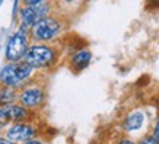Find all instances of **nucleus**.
<instances>
[{
	"instance_id": "obj_11",
	"label": "nucleus",
	"mask_w": 159,
	"mask_h": 144,
	"mask_svg": "<svg viewBox=\"0 0 159 144\" xmlns=\"http://www.w3.org/2000/svg\"><path fill=\"white\" fill-rule=\"evenodd\" d=\"M15 99V93L9 89H3L0 90V105H6V103H12Z\"/></svg>"
},
{
	"instance_id": "obj_19",
	"label": "nucleus",
	"mask_w": 159,
	"mask_h": 144,
	"mask_svg": "<svg viewBox=\"0 0 159 144\" xmlns=\"http://www.w3.org/2000/svg\"><path fill=\"white\" fill-rule=\"evenodd\" d=\"M155 2H159V0H155Z\"/></svg>"
},
{
	"instance_id": "obj_6",
	"label": "nucleus",
	"mask_w": 159,
	"mask_h": 144,
	"mask_svg": "<svg viewBox=\"0 0 159 144\" xmlns=\"http://www.w3.org/2000/svg\"><path fill=\"white\" fill-rule=\"evenodd\" d=\"M35 135V128L29 124H13L10 127L7 133H6V137L9 140H12L13 143H26L29 140H32Z\"/></svg>"
},
{
	"instance_id": "obj_8",
	"label": "nucleus",
	"mask_w": 159,
	"mask_h": 144,
	"mask_svg": "<svg viewBox=\"0 0 159 144\" xmlns=\"http://www.w3.org/2000/svg\"><path fill=\"white\" fill-rule=\"evenodd\" d=\"M0 109L5 112L9 121H22L26 118L28 112L25 109V106L13 105V103H6V105H0Z\"/></svg>"
},
{
	"instance_id": "obj_9",
	"label": "nucleus",
	"mask_w": 159,
	"mask_h": 144,
	"mask_svg": "<svg viewBox=\"0 0 159 144\" xmlns=\"http://www.w3.org/2000/svg\"><path fill=\"white\" fill-rule=\"evenodd\" d=\"M145 122V115H143V112H140V111H134V112H131L129 115L125 116L124 120V128L127 131H137L142 128V125Z\"/></svg>"
},
{
	"instance_id": "obj_1",
	"label": "nucleus",
	"mask_w": 159,
	"mask_h": 144,
	"mask_svg": "<svg viewBox=\"0 0 159 144\" xmlns=\"http://www.w3.org/2000/svg\"><path fill=\"white\" fill-rule=\"evenodd\" d=\"M56 60V53L51 47L45 45H34L26 50L24 55V61L28 63L32 68L48 67Z\"/></svg>"
},
{
	"instance_id": "obj_10",
	"label": "nucleus",
	"mask_w": 159,
	"mask_h": 144,
	"mask_svg": "<svg viewBox=\"0 0 159 144\" xmlns=\"http://www.w3.org/2000/svg\"><path fill=\"white\" fill-rule=\"evenodd\" d=\"M91 58H92L91 51H88V50H80V51H77L76 54H73V57H72L73 68H76V70H83V68H86L88 66H89V63H91Z\"/></svg>"
},
{
	"instance_id": "obj_7",
	"label": "nucleus",
	"mask_w": 159,
	"mask_h": 144,
	"mask_svg": "<svg viewBox=\"0 0 159 144\" xmlns=\"http://www.w3.org/2000/svg\"><path fill=\"white\" fill-rule=\"evenodd\" d=\"M44 99V93L39 87H29L22 92L20 95V103L25 108H35L38 106Z\"/></svg>"
},
{
	"instance_id": "obj_16",
	"label": "nucleus",
	"mask_w": 159,
	"mask_h": 144,
	"mask_svg": "<svg viewBox=\"0 0 159 144\" xmlns=\"http://www.w3.org/2000/svg\"><path fill=\"white\" fill-rule=\"evenodd\" d=\"M24 144H41V141H38V140H29V141H26Z\"/></svg>"
},
{
	"instance_id": "obj_2",
	"label": "nucleus",
	"mask_w": 159,
	"mask_h": 144,
	"mask_svg": "<svg viewBox=\"0 0 159 144\" xmlns=\"http://www.w3.org/2000/svg\"><path fill=\"white\" fill-rule=\"evenodd\" d=\"M31 72H32V67L28 63H12V64H7L3 67L2 73H0V82L9 87L16 86L18 83L29 77Z\"/></svg>"
},
{
	"instance_id": "obj_5",
	"label": "nucleus",
	"mask_w": 159,
	"mask_h": 144,
	"mask_svg": "<svg viewBox=\"0 0 159 144\" xmlns=\"http://www.w3.org/2000/svg\"><path fill=\"white\" fill-rule=\"evenodd\" d=\"M48 10H50V6L45 5V3H39V5L25 7V9L20 10L22 24H24L25 26H34L38 20H41L43 18L47 16Z\"/></svg>"
},
{
	"instance_id": "obj_13",
	"label": "nucleus",
	"mask_w": 159,
	"mask_h": 144,
	"mask_svg": "<svg viewBox=\"0 0 159 144\" xmlns=\"http://www.w3.org/2000/svg\"><path fill=\"white\" fill-rule=\"evenodd\" d=\"M153 137L159 141V118L156 120V122H155V127H153Z\"/></svg>"
},
{
	"instance_id": "obj_17",
	"label": "nucleus",
	"mask_w": 159,
	"mask_h": 144,
	"mask_svg": "<svg viewBox=\"0 0 159 144\" xmlns=\"http://www.w3.org/2000/svg\"><path fill=\"white\" fill-rule=\"evenodd\" d=\"M118 144H136V143H133V141H130V140H121Z\"/></svg>"
},
{
	"instance_id": "obj_12",
	"label": "nucleus",
	"mask_w": 159,
	"mask_h": 144,
	"mask_svg": "<svg viewBox=\"0 0 159 144\" xmlns=\"http://www.w3.org/2000/svg\"><path fill=\"white\" fill-rule=\"evenodd\" d=\"M140 144H159V141L155 138L153 135H148V137H145L140 141Z\"/></svg>"
},
{
	"instance_id": "obj_3",
	"label": "nucleus",
	"mask_w": 159,
	"mask_h": 144,
	"mask_svg": "<svg viewBox=\"0 0 159 144\" xmlns=\"http://www.w3.org/2000/svg\"><path fill=\"white\" fill-rule=\"evenodd\" d=\"M24 28H26L25 25L10 37V39L7 41V45H6V58L12 63H16L20 58H24L25 53L28 50L26 48L28 47V38H26Z\"/></svg>"
},
{
	"instance_id": "obj_14",
	"label": "nucleus",
	"mask_w": 159,
	"mask_h": 144,
	"mask_svg": "<svg viewBox=\"0 0 159 144\" xmlns=\"http://www.w3.org/2000/svg\"><path fill=\"white\" fill-rule=\"evenodd\" d=\"M44 0H24L25 5L28 6H34V5H39V3H43Z\"/></svg>"
},
{
	"instance_id": "obj_18",
	"label": "nucleus",
	"mask_w": 159,
	"mask_h": 144,
	"mask_svg": "<svg viewBox=\"0 0 159 144\" xmlns=\"http://www.w3.org/2000/svg\"><path fill=\"white\" fill-rule=\"evenodd\" d=\"M2 5H3V0H0V6H2Z\"/></svg>"
},
{
	"instance_id": "obj_4",
	"label": "nucleus",
	"mask_w": 159,
	"mask_h": 144,
	"mask_svg": "<svg viewBox=\"0 0 159 144\" xmlns=\"http://www.w3.org/2000/svg\"><path fill=\"white\" fill-rule=\"evenodd\" d=\"M60 31H61V24L57 19L48 18V16L43 18L32 26V35L35 39H39V41H50L54 37H57Z\"/></svg>"
},
{
	"instance_id": "obj_15",
	"label": "nucleus",
	"mask_w": 159,
	"mask_h": 144,
	"mask_svg": "<svg viewBox=\"0 0 159 144\" xmlns=\"http://www.w3.org/2000/svg\"><path fill=\"white\" fill-rule=\"evenodd\" d=\"M0 144H16V143H13V141H12V140H9L7 137H6V138L0 137Z\"/></svg>"
}]
</instances>
